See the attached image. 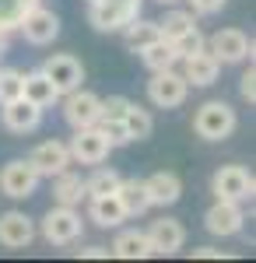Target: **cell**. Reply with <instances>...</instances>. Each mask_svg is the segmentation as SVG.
Masks as SVG:
<instances>
[{
  "label": "cell",
  "instance_id": "cell-1",
  "mask_svg": "<svg viewBox=\"0 0 256 263\" xmlns=\"http://www.w3.org/2000/svg\"><path fill=\"white\" fill-rule=\"evenodd\" d=\"M235 126H239L235 109H232L228 102H221V99L204 102L197 112H193V134L204 137V141H211V144L232 137V134H235Z\"/></svg>",
  "mask_w": 256,
  "mask_h": 263
},
{
  "label": "cell",
  "instance_id": "cell-32",
  "mask_svg": "<svg viewBox=\"0 0 256 263\" xmlns=\"http://www.w3.org/2000/svg\"><path fill=\"white\" fill-rule=\"evenodd\" d=\"M126 109H130V99H123V95H109V99H102L99 120H123Z\"/></svg>",
  "mask_w": 256,
  "mask_h": 263
},
{
  "label": "cell",
  "instance_id": "cell-7",
  "mask_svg": "<svg viewBox=\"0 0 256 263\" xmlns=\"http://www.w3.org/2000/svg\"><path fill=\"white\" fill-rule=\"evenodd\" d=\"M39 190V172L32 168L28 158H14L0 168V193L11 200H25Z\"/></svg>",
  "mask_w": 256,
  "mask_h": 263
},
{
  "label": "cell",
  "instance_id": "cell-14",
  "mask_svg": "<svg viewBox=\"0 0 256 263\" xmlns=\"http://www.w3.org/2000/svg\"><path fill=\"white\" fill-rule=\"evenodd\" d=\"M28 162H32L35 172H39V179H53L57 172L70 168L74 158H70V147H67L63 141H42L39 147L28 155Z\"/></svg>",
  "mask_w": 256,
  "mask_h": 263
},
{
  "label": "cell",
  "instance_id": "cell-16",
  "mask_svg": "<svg viewBox=\"0 0 256 263\" xmlns=\"http://www.w3.org/2000/svg\"><path fill=\"white\" fill-rule=\"evenodd\" d=\"M217 74H221V60L207 46L197 49V53H190V57H182V78L193 88H211L217 81Z\"/></svg>",
  "mask_w": 256,
  "mask_h": 263
},
{
  "label": "cell",
  "instance_id": "cell-9",
  "mask_svg": "<svg viewBox=\"0 0 256 263\" xmlns=\"http://www.w3.org/2000/svg\"><path fill=\"white\" fill-rule=\"evenodd\" d=\"M70 158L81 165H102L109 158V151H113V144L105 141V134H102L99 126H81L74 130V137H70Z\"/></svg>",
  "mask_w": 256,
  "mask_h": 263
},
{
  "label": "cell",
  "instance_id": "cell-3",
  "mask_svg": "<svg viewBox=\"0 0 256 263\" xmlns=\"http://www.w3.org/2000/svg\"><path fill=\"white\" fill-rule=\"evenodd\" d=\"M140 14V0H92L88 21L95 32H123V25Z\"/></svg>",
  "mask_w": 256,
  "mask_h": 263
},
{
  "label": "cell",
  "instance_id": "cell-17",
  "mask_svg": "<svg viewBox=\"0 0 256 263\" xmlns=\"http://www.w3.org/2000/svg\"><path fill=\"white\" fill-rule=\"evenodd\" d=\"M0 120H4V126L11 134H32V130H39V123H42V109L32 105L28 99H14V102L0 105Z\"/></svg>",
  "mask_w": 256,
  "mask_h": 263
},
{
  "label": "cell",
  "instance_id": "cell-10",
  "mask_svg": "<svg viewBox=\"0 0 256 263\" xmlns=\"http://www.w3.org/2000/svg\"><path fill=\"white\" fill-rule=\"evenodd\" d=\"M18 32L25 35V42H32V46H49V42L60 35V14L49 11V7H42V4H35V7L21 18Z\"/></svg>",
  "mask_w": 256,
  "mask_h": 263
},
{
  "label": "cell",
  "instance_id": "cell-5",
  "mask_svg": "<svg viewBox=\"0 0 256 263\" xmlns=\"http://www.w3.org/2000/svg\"><path fill=\"white\" fill-rule=\"evenodd\" d=\"M155 78L148 81V99L158 109H179L186 95H190V81L179 74L176 67H165V70H151Z\"/></svg>",
  "mask_w": 256,
  "mask_h": 263
},
{
  "label": "cell",
  "instance_id": "cell-39",
  "mask_svg": "<svg viewBox=\"0 0 256 263\" xmlns=\"http://www.w3.org/2000/svg\"><path fill=\"white\" fill-rule=\"evenodd\" d=\"M88 4H92V0H88Z\"/></svg>",
  "mask_w": 256,
  "mask_h": 263
},
{
  "label": "cell",
  "instance_id": "cell-31",
  "mask_svg": "<svg viewBox=\"0 0 256 263\" xmlns=\"http://www.w3.org/2000/svg\"><path fill=\"white\" fill-rule=\"evenodd\" d=\"M102 134H105V141L113 144V147H123V144H130V134H126V123L123 120H99L95 123Z\"/></svg>",
  "mask_w": 256,
  "mask_h": 263
},
{
  "label": "cell",
  "instance_id": "cell-29",
  "mask_svg": "<svg viewBox=\"0 0 256 263\" xmlns=\"http://www.w3.org/2000/svg\"><path fill=\"white\" fill-rule=\"evenodd\" d=\"M119 176L116 168H95L88 179H84V197H105V193H116L119 186Z\"/></svg>",
  "mask_w": 256,
  "mask_h": 263
},
{
  "label": "cell",
  "instance_id": "cell-22",
  "mask_svg": "<svg viewBox=\"0 0 256 263\" xmlns=\"http://www.w3.org/2000/svg\"><path fill=\"white\" fill-rule=\"evenodd\" d=\"M116 197H119V203H123V211H126V218H137V214H144V211L151 207L148 190H144V179H119Z\"/></svg>",
  "mask_w": 256,
  "mask_h": 263
},
{
  "label": "cell",
  "instance_id": "cell-19",
  "mask_svg": "<svg viewBox=\"0 0 256 263\" xmlns=\"http://www.w3.org/2000/svg\"><path fill=\"white\" fill-rule=\"evenodd\" d=\"M21 99H28L39 109H49V105L60 102V91H57V84L46 78V70L39 67V70H32V74L21 78Z\"/></svg>",
  "mask_w": 256,
  "mask_h": 263
},
{
  "label": "cell",
  "instance_id": "cell-37",
  "mask_svg": "<svg viewBox=\"0 0 256 263\" xmlns=\"http://www.w3.org/2000/svg\"><path fill=\"white\" fill-rule=\"evenodd\" d=\"M193 256H197V260H221L225 253L214 249V246H200V249H193Z\"/></svg>",
  "mask_w": 256,
  "mask_h": 263
},
{
  "label": "cell",
  "instance_id": "cell-25",
  "mask_svg": "<svg viewBox=\"0 0 256 263\" xmlns=\"http://www.w3.org/2000/svg\"><path fill=\"white\" fill-rule=\"evenodd\" d=\"M140 63H144L148 70H165V67H176L179 63V53L169 39H155V42H148V46L140 49Z\"/></svg>",
  "mask_w": 256,
  "mask_h": 263
},
{
  "label": "cell",
  "instance_id": "cell-24",
  "mask_svg": "<svg viewBox=\"0 0 256 263\" xmlns=\"http://www.w3.org/2000/svg\"><path fill=\"white\" fill-rule=\"evenodd\" d=\"M123 39H126V49L130 53H140L148 42L161 39V28H158V21H148V18H134L130 25H123Z\"/></svg>",
  "mask_w": 256,
  "mask_h": 263
},
{
  "label": "cell",
  "instance_id": "cell-11",
  "mask_svg": "<svg viewBox=\"0 0 256 263\" xmlns=\"http://www.w3.org/2000/svg\"><path fill=\"white\" fill-rule=\"evenodd\" d=\"M246 224V214H242V203L235 200H214L204 214V228L217 235V239H228V235H239Z\"/></svg>",
  "mask_w": 256,
  "mask_h": 263
},
{
  "label": "cell",
  "instance_id": "cell-27",
  "mask_svg": "<svg viewBox=\"0 0 256 263\" xmlns=\"http://www.w3.org/2000/svg\"><path fill=\"white\" fill-rule=\"evenodd\" d=\"M158 28H161V39L176 42L179 35H186V32L197 28V18H193V11H169L165 18L158 21Z\"/></svg>",
  "mask_w": 256,
  "mask_h": 263
},
{
  "label": "cell",
  "instance_id": "cell-20",
  "mask_svg": "<svg viewBox=\"0 0 256 263\" xmlns=\"http://www.w3.org/2000/svg\"><path fill=\"white\" fill-rule=\"evenodd\" d=\"M88 214H92V221L102 224V228H119V224L126 221V211H123V203H119L116 193L88 197Z\"/></svg>",
  "mask_w": 256,
  "mask_h": 263
},
{
  "label": "cell",
  "instance_id": "cell-8",
  "mask_svg": "<svg viewBox=\"0 0 256 263\" xmlns=\"http://www.w3.org/2000/svg\"><path fill=\"white\" fill-rule=\"evenodd\" d=\"M63 99V120L70 130H81V126H95L99 123V109H102V99L95 91H84V88H74Z\"/></svg>",
  "mask_w": 256,
  "mask_h": 263
},
{
  "label": "cell",
  "instance_id": "cell-33",
  "mask_svg": "<svg viewBox=\"0 0 256 263\" xmlns=\"http://www.w3.org/2000/svg\"><path fill=\"white\" fill-rule=\"evenodd\" d=\"M176 53H179V60L182 57H190V53H197V49H204V35H200V28H193V32H186V35H179L176 42Z\"/></svg>",
  "mask_w": 256,
  "mask_h": 263
},
{
  "label": "cell",
  "instance_id": "cell-12",
  "mask_svg": "<svg viewBox=\"0 0 256 263\" xmlns=\"http://www.w3.org/2000/svg\"><path fill=\"white\" fill-rule=\"evenodd\" d=\"M148 235V246H151V256H172L186 246V228L176 218H158L151 221V228L144 232Z\"/></svg>",
  "mask_w": 256,
  "mask_h": 263
},
{
  "label": "cell",
  "instance_id": "cell-2",
  "mask_svg": "<svg viewBox=\"0 0 256 263\" xmlns=\"http://www.w3.org/2000/svg\"><path fill=\"white\" fill-rule=\"evenodd\" d=\"M39 232H42V239H46L49 246H70V242H78V239H81L84 221H81V214L74 211V207L57 203V207H49V211L42 214Z\"/></svg>",
  "mask_w": 256,
  "mask_h": 263
},
{
  "label": "cell",
  "instance_id": "cell-28",
  "mask_svg": "<svg viewBox=\"0 0 256 263\" xmlns=\"http://www.w3.org/2000/svg\"><path fill=\"white\" fill-rule=\"evenodd\" d=\"M42 0H0V32H18L21 18Z\"/></svg>",
  "mask_w": 256,
  "mask_h": 263
},
{
  "label": "cell",
  "instance_id": "cell-26",
  "mask_svg": "<svg viewBox=\"0 0 256 263\" xmlns=\"http://www.w3.org/2000/svg\"><path fill=\"white\" fill-rule=\"evenodd\" d=\"M123 123H126V134H130V141H148V137H151V130H155V120H151V112H148L144 105H137V102H130V109H126Z\"/></svg>",
  "mask_w": 256,
  "mask_h": 263
},
{
  "label": "cell",
  "instance_id": "cell-23",
  "mask_svg": "<svg viewBox=\"0 0 256 263\" xmlns=\"http://www.w3.org/2000/svg\"><path fill=\"white\" fill-rule=\"evenodd\" d=\"M113 256L119 260H148L151 256V246H148V235L137 232V228H130V232H119L113 249H109Z\"/></svg>",
  "mask_w": 256,
  "mask_h": 263
},
{
  "label": "cell",
  "instance_id": "cell-4",
  "mask_svg": "<svg viewBox=\"0 0 256 263\" xmlns=\"http://www.w3.org/2000/svg\"><path fill=\"white\" fill-rule=\"evenodd\" d=\"M253 190H256V179L249 168L242 165H221L214 176H211V193L217 200H253Z\"/></svg>",
  "mask_w": 256,
  "mask_h": 263
},
{
  "label": "cell",
  "instance_id": "cell-38",
  "mask_svg": "<svg viewBox=\"0 0 256 263\" xmlns=\"http://www.w3.org/2000/svg\"><path fill=\"white\" fill-rule=\"evenodd\" d=\"M158 4H179V0H158Z\"/></svg>",
  "mask_w": 256,
  "mask_h": 263
},
{
  "label": "cell",
  "instance_id": "cell-34",
  "mask_svg": "<svg viewBox=\"0 0 256 263\" xmlns=\"http://www.w3.org/2000/svg\"><path fill=\"white\" fill-rule=\"evenodd\" d=\"M239 95L249 102V105L256 102V70H253V67H249V70H246V74L239 78Z\"/></svg>",
  "mask_w": 256,
  "mask_h": 263
},
{
  "label": "cell",
  "instance_id": "cell-30",
  "mask_svg": "<svg viewBox=\"0 0 256 263\" xmlns=\"http://www.w3.org/2000/svg\"><path fill=\"white\" fill-rule=\"evenodd\" d=\"M21 78H25V74L14 70V67H0V105L21 99Z\"/></svg>",
  "mask_w": 256,
  "mask_h": 263
},
{
  "label": "cell",
  "instance_id": "cell-21",
  "mask_svg": "<svg viewBox=\"0 0 256 263\" xmlns=\"http://www.w3.org/2000/svg\"><path fill=\"white\" fill-rule=\"evenodd\" d=\"M53 200L63 203V207H78L84 200V179H81L78 172H70V168H63L53 176Z\"/></svg>",
  "mask_w": 256,
  "mask_h": 263
},
{
  "label": "cell",
  "instance_id": "cell-6",
  "mask_svg": "<svg viewBox=\"0 0 256 263\" xmlns=\"http://www.w3.org/2000/svg\"><path fill=\"white\" fill-rule=\"evenodd\" d=\"M204 46H207L221 63L253 60V39H249L242 28H217L211 39H204Z\"/></svg>",
  "mask_w": 256,
  "mask_h": 263
},
{
  "label": "cell",
  "instance_id": "cell-18",
  "mask_svg": "<svg viewBox=\"0 0 256 263\" xmlns=\"http://www.w3.org/2000/svg\"><path fill=\"white\" fill-rule=\"evenodd\" d=\"M144 190H148V200H151V207H172V203H179V197H182V179H179L176 172H155V176H148L144 179Z\"/></svg>",
  "mask_w": 256,
  "mask_h": 263
},
{
  "label": "cell",
  "instance_id": "cell-36",
  "mask_svg": "<svg viewBox=\"0 0 256 263\" xmlns=\"http://www.w3.org/2000/svg\"><path fill=\"white\" fill-rule=\"evenodd\" d=\"M78 256H84V260H109V249L105 246H84V249H78Z\"/></svg>",
  "mask_w": 256,
  "mask_h": 263
},
{
  "label": "cell",
  "instance_id": "cell-35",
  "mask_svg": "<svg viewBox=\"0 0 256 263\" xmlns=\"http://www.w3.org/2000/svg\"><path fill=\"white\" fill-rule=\"evenodd\" d=\"M190 4H193L197 14H217V11L225 7V0H190Z\"/></svg>",
  "mask_w": 256,
  "mask_h": 263
},
{
  "label": "cell",
  "instance_id": "cell-15",
  "mask_svg": "<svg viewBox=\"0 0 256 263\" xmlns=\"http://www.w3.org/2000/svg\"><path fill=\"white\" fill-rule=\"evenodd\" d=\"M35 239V221L25 211H4L0 214V246L4 249H25Z\"/></svg>",
  "mask_w": 256,
  "mask_h": 263
},
{
  "label": "cell",
  "instance_id": "cell-13",
  "mask_svg": "<svg viewBox=\"0 0 256 263\" xmlns=\"http://www.w3.org/2000/svg\"><path fill=\"white\" fill-rule=\"evenodd\" d=\"M42 70H46V78L57 84L60 95H67V91H74L81 88L84 81V67H81L78 57H70V53H53L49 60L42 63Z\"/></svg>",
  "mask_w": 256,
  "mask_h": 263
}]
</instances>
